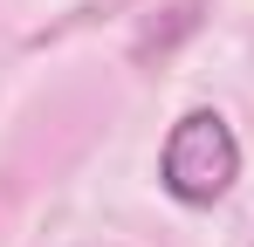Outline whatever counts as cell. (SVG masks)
Masks as SVG:
<instances>
[{
	"mask_svg": "<svg viewBox=\"0 0 254 247\" xmlns=\"http://www.w3.org/2000/svg\"><path fill=\"white\" fill-rule=\"evenodd\" d=\"M158 179L179 206H213L234 179H241V144L220 110H186L165 137V158H158Z\"/></svg>",
	"mask_w": 254,
	"mask_h": 247,
	"instance_id": "cell-1",
	"label": "cell"
}]
</instances>
